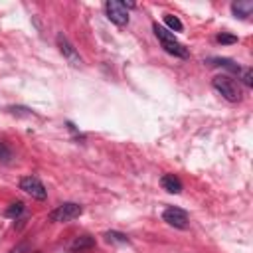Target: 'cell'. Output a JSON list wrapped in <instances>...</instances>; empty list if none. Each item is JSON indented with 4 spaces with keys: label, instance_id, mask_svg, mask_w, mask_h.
<instances>
[{
    "label": "cell",
    "instance_id": "cell-1",
    "mask_svg": "<svg viewBox=\"0 0 253 253\" xmlns=\"http://www.w3.org/2000/svg\"><path fill=\"white\" fill-rule=\"evenodd\" d=\"M153 30H155V36L160 40V46L164 48V52H166V54H170V56H174V58H182V60H186V58L190 56V54H188V50H186L180 42H176L174 34H172V32H168L164 26L155 24V26H153Z\"/></svg>",
    "mask_w": 253,
    "mask_h": 253
},
{
    "label": "cell",
    "instance_id": "cell-2",
    "mask_svg": "<svg viewBox=\"0 0 253 253\" xmlns=\"http://www.w3.org/2000/svg\"><path fill=\"white\" fill-rule=\"evenodd\" d=\"M212 87H214L223 99H227L229 103H237V101H241V97H243L239 83H235V81H233L231 77H227V75H218V77H214V79H212Z\"/></svg>",
    "mask_w": 253,
    "mask_h": 253
},
{
    "label": "cell",
    "instance_id": "cell-3",
    "mask_svg": "<svg viewBox=\"0 0 253 253\" xmlns=\"http://www.w3.org/2000/svg\"><path fill=\"white\" fill-rule=\"evenodd\" d=\"M83 214V208L75 202H65L62 206H58L52 214H50V221H56V223H67V221H73L77 220L79 216Z\"/></svg>",
    "mask_w": 253,
    "mask_h": 253
},
{
    "label": "cell",
    "instance_id": "cell-4",
    "mask_svg": "<svg viewBox=\"0 0 253 253\" xmlns=\"http://www.w3.org/2000/svg\"><path fill=\"white\" fill-rule=\"evenodd\" d=\"M20 190H24L28 196H32L34 200H40V202H44L46 198H48V190H46V186L40 182V178H36V176H24L22 180H20Z\"/></svg>",
    "mask_w": 253,
    "mask_h": 253
},
{
    "label": "cell",
    "instance_id": "cell-5",
    "mask_svg": "<svg viewBox=\"0 0 253 253\" xmlns=\"http://www.w3.org/2000/svg\"><path fill=\"white\" fill-rule=\"evenodd\" d=\"M105 12H107V18L117 26H126L129 24V12H126V8L123 6V2L107 0L105 2Z\"/></svg>",
    "mask_w": 253,
    "mask_h": 253
},
{
    "label": "cell",
    "instance_id": "cell-6",
    "mask_svg": "<svg viewBox=\"0 0 253 253\" xmlns=\"http://www.w3.org/2000/svg\"><path fill=\"white\" fill-rule=\"evenodd\" d=\"M56 42H58V48H60V52H62V56L71 63V65H81V56L77 54V50L73 48V44L60 32L58 34V38H56Z\"/></svg>",
    "mask_w": 253,
    "mask_h": 253
},
{
    "label": "cell",
    "instance_id": "cell-7",
    "mask_svg": "<svg viewBox=\"0 0 253 253\" xmlns=\"http://www.w3.org/2000/svg\"><path fill=\"white\" fill-rule=\"evenodd\" d=\"M162 220L172 225V227H178V229H186L188 227V214L180 208H166L164 214H162Z\"/></svg>",
    "mask_w": 253,
    "mask_h": 253
},
{
    "label": "cell",
    "instance_id": "cell-8",
    "mask_svg": "<svg viewBox=\"0 0 253 253\" xmlns=\"http://www.w3.org/2000/svg\"><path fill=\"white\" fill-rule=\"evenodd\" d=\"M206 63H208L210 67H223V69L233 71V73H237V75H239V71H241V67H239L233 60H227V58H210V60H206Z\"/></svg>",
    "mask_w": 253,
    "mask_h": 253
},
{
    "label": "cell",
    "instance_id": "cell-9",
    "mask_svg": "<svg viewBox=\"0 0 253 253\" xmlns=\"http://www.w3.org/2000/svg\"><path fill=\"white\" fill-rule=\"evenodd\" d=\"M231 12L235 14V18H247V16H251V12H253V2L251 0H237V2H233L231 4Z\"/></svg>",
    "mask_w": 253,
    "mask_h": 253
},
{
    "label": "cell",
    "instance_id": "cell-10",
    "mask_svg": "<svg viewBox=\"0 0 253 253\" xmlns=\"http://www.w3.org/2000/svg\"><path fill=\"white\" fill-rule=\"evenodd\" d=\"M160 184H162V188H164L166 192H170V194H180V192H182V182H180L174 174H164L162 180H160Z\"/></svg>",
    "mask_w": 253,
    "mask_h": 253
},
{
    "label": "cell",
    "instance_id": "cell-11",
    "mask_svg": "<svg viewBox=\"0 0 253 253\" xmlns=\"http://www.w3.org/2000/svg\"><path fill=\"white\" fill-rule=\"evenodd\" d=\"M91 247H95V237H91V235H79L71 243V251H85Z\"/></svg>",
    "mask_w": 253,
    "mask_h": 253
},
{
    "label": "cell",
    "instance_id": "cell-12",
    "mask_svg": "<svg viewBox=\"0 0 253 253\" xmlns=\"http://www.w3.org/2000/svg\"><path fill=\"white\" fill-rule=\"evenodd\" d=\"M105 241L107 243H117V245H126L129 243V237H126L125 233H121V231H105Z\"/></svg>",
    "mask_w": 253,
    "mask_h": 253
},
{
    "label": "cell",
    "instance_id": "cell-13",
    "mask_svg": "<svg viewBox=\"0 0 253 253\" xmlns=\"http://www.w3.org/2000/svg\"><path fill=\"white\" fill-rule=\"evenodd\" d=\"M12 158H14L12 149H10L4 141H0V162H2V164H10V162H12Z\"/></svg>",
    "mask_w": 253,
    "mask_h": 253
},
{
    "label": "cell",
    "instance_id": "cell-14",
    "mask_svg": "<svg viewBox=\"0 0 253 253\" xmlns=\"http://www.w3.org/2000/svg\"><path fill=\"white\" fill-rule=\"evenodd\" d=\"M22 212H24V202H14V204H10V206L6 208L4 216H6V218L16 220V218H20V216H22Z\"/></svg>",
    "mask_w": 253,
    "mask_h": 253
},
{
    "label": "cell",
    "instance_id": "cell-15",
    "mask_svg": "<svg viewBox=\"0 0 253 253\" xmlns=\"http://www.w3.org/2000/svg\"><path fill=\"white\" fill-rule=\"evenodd\" d=\"M164 24H166L172 32H182V30H184V24L180 22V18H178V16H172V14H166V16H164Z\"/></svg>",
    "mask_w": 253,
    "mask_h": 253
},
{
    "label": "cell",
    "instance_id": "cell-16",
    "mask_svg": "<svg viewBox=\"0 0 253 253\" xmlns=\"http://www.w3.org/2000/svg\"><path fill=\"white\" fill-rule=\"evenodd\" d=\"M239 77H241V81H243L247 87H253V71H251L249 67H241Z\"/></svg>",
    "mask_w": 253,
    "mask_h": 253
},
{
    "label": "cell",
    "instance_id": "cell-17",
    "mask_svg": "<svg viewBox=\"0 0 253 253\" xmlns=\"http://www.w3.org/2000/svg\"><path fill=\"white\" fill-rule=\"evenodd\" d=\"M8 111L12 113V115H18V117H32L34 113L30 111V109H26V107H8Z\"/></svg>",
    "mask_w": 253,
    "mask_h": 253
},
{
    "label": "cell",
    "instance_id": "cell-18",
    "mask_svg": "<svg viewBox=\"0 0 253 253\" xmlns=\"http://www.w3.org/2000/svg\"><path fill=\"white\" fill-rule=\"evenodd\" d=\"M216 40H218L220 44H225V46H227V44H235V42H237V36H231V34H220Z\"/></svg>",
    "mask_w": 253,
    "mask_h": 253
},
{
    "label": "cell",
    "instance_id": "cell-19",
    "mask_svg": "<svg viewBox=\"0 0 253 253\" xmlns=\"http://www.w3.org/2000/svg\"><path fill=\"white\" fill-rule=\"evenodd\" d=\"M24 251H28V243H20L18 247H14L10 253H24Z\"/></svg>",
    "mask_w": 253,
    "mask_h": 253
}]
</instances>
